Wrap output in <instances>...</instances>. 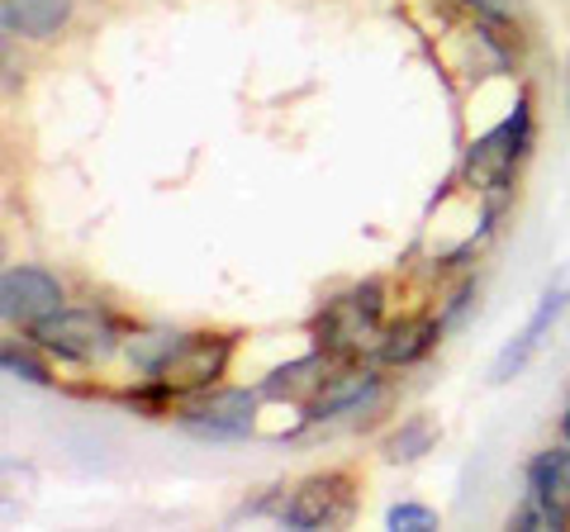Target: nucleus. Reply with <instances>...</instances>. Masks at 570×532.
<instances>
[{"instance_id":"nucleus-1","label":"nucleus","mask_w":570,"mask_h":532,"mask_svg":"<svg viewBox=\"0 0 570 532\" xmlns=\"http://www.w3.org/2000/svg\"><path fill=\"white\" fill-rule=\"evenodd\" d=\"M24 333L39 352H48V357H58V362H71V366H100V362H110L115 352H124L119 324L96 305H77V309L62 305L58 314L39 318V324Z\"/></svg>"},{"instance_id":"nucleus-2","label":"nucleus","mask_w":570,"mask_h":532,"mask_svg":"<svg viewBox=\"0 0 570 532\" xmlns=\"http://www.w3.org/2000/svg\"><path fill=\"white\" fill-rule=\"evenodd\" d=\"M314 338L337 362L356 357V352L371 347V343L381 347V338H385V286L381 280H362V286L333 295L314 318Z\"/></svg>"},{"instance_id":"nucleus-3","label":"nucleus","mask_w":570,"mask_h":532,"mask_svg":"<svg viewBox=\"0 0 570 532\" xmlns=\"http://www.w3.org/2000/svg\"><path fill=\"white\" fill-rule=\"evenodd\" d=\"M528 148H532V100L519 96L513 110L466 148V167H461V176L471 181V190L504 195L513 186V176H519V162L528 157Z\"/></svg>"},{"instance_id":"nucleus-4","label":"nucleus","mask_w":570,"mask_h":532,"mask_svg":"<svg viewBox=\"0 0 570 532\" xmlns=\"http://www.w3.org/2000/svg\"><path fill=\"white\" fill-rule=\"evenodd\" d=\"M234 352H238V333H186L181 347L171 352V362L148 381H163L176 400H190L228 376Z\"/></svg>"},{"instance_id":"nucleus-5","label":"nucleus","mask_w":570,"mask_h":532,"mask_svg":"<svg viewBox=\"0 0 570 532\" xmlns=\"http://www.w3.org/2000/svg\"><path fill=\"white\" fill-rule=\"evenodd\" d=\"M257 400L262 390H238V385H214L200 390V395L181 400L176 410V423L195 437H209V442H224V437H247L257 428Z\"/></svg>"},{"instance_id":"nucleus-6","label":"nucleus","mask_w":570,"mask_h":532,"mask_svg":"<svg viewBox=\"0 0 570 532\" xmlns=\"http://www.w3.org/2000/svg\"><path fill=\"white\" fill-rule=\"evenodd\" d=\"M352 513H356L352 475L318 471L291 490V500L281 504V523L295 532H314V528H343V523H352Z\"/></svg>"},{"instance_id":"nucleus-7","label":"nucleus","mask_w":570,"mask_h":532,"mask_svg":"<svg viewBox=\"0 0 570 532\" xmlns=\"http://www.w3.org/2000/svg\"><path fill=\"white\" fill-rule=\"evenodd\" d=\"M385 400V376L371 366L328 371V381L305 400V423H333L347 414H371Z\"/></svg>"},{"instance_id":"nucleus-8","label":"nucleus","mask_w":570,"mask_h":532,"mask_svg":"<svg viewBox=\"0 0 570 532\" xmlns=\"http://www.w3.org/2000/svg\"><path fill=\"white\" fill-rule=\"evenodd\" d=\"M566 309H570V272H561V276H557V280H551V286L542 290V299H538V309H532V318H528V324H523L519 333H513V343H509V347L494 357V366H490V381H494V385H509L513 376H519V371H523V366H528V362L542 352L547 333L557 328V318H561Z\"/></svg>"},{"instance_id":"nucleus-9","label":"nucleus","mask_w":570,"mask_h":532,"mask_svg":"<svg viewBox=\"0 0 570 532\" xmlns=\"http://www.w3.org/2000/svg\"><path fill=\"white\" fill-rule=\"evenodd\" d=\"M62 305H67V290L52 272H43V266H6V276H0V314H6V324L33 328L39 318L58 314Z\"/></svg>"},{"instance_id":"nucleus-10","label":"nucleus","mask_w":570,"mask_h":532,"mask_svg":"<svg viewBox=\"0 0 570 532\" xmlns=\"http://www.w3.org/2000/svg\"><path fill=\"white\" fill-rule=\"evenodd\" d=\"M71 14H77V0H0V29L10 39H29V43L58 39L71 24Z\"/></svg>"},{"instance_id":"nucleus-11","label":"nucleus","mask_w":570,"mask_h":532,"mask_svg":"<svg viewBox=\"0 0 570 532\" xmlns=\"http://www.w3.org/2000/svg\"><path fill=\"white\" fill-rule=\"evenodd\" d=\"M442 328H448V318H438V314H419V318H404V324H390L376 357L385 366H414L442 343Z\"/></svg>"},{"instance_id":"nucleus-12","label":"nucleus","mask_w":570,"mask_h":532,"mask_svg":"<svg viewBox=\"0 0 570 532\" xmlns=\"http://www.w3.org/2000/svg\"><path fill=\"white\" fill-rule=\"evenodd\" d=\"M528 494L542 500L547 509H557L570 523V442L561 437V447H542L528 461Z\"/></svg>"},{"instance_id":"nucleus-13","label":"nucleus","mask_w":570,"mask_h":532,"mask_svg":"<svg viewBox=\"0 0 570 532\" xmlns=\"http://www.w3.org/2000/svg\"><path fill=\"white\" fill-rule=\"evenodd\" d=\"M186 333H176V328H148V333H134V338H124V357H129V366L138 371V376H157L167 362H171V352L181 347Z\"/></svg>"},{"instance_id":"nucleus-14","label":"nucleus","mask_w":570,"mask_h":532,"mask_svg":"<svg viewBox=\"0 0 570 532\" xmlns=\"http://www.w3.org/2000/svg\"><path fill=\"white\" fill-rule=\"evenodd\" d=\"M438 418L433 414H409L395 433L385 437V461H419L423 452H433L438 442Z\"/></svg>"},{"instance_id":"nucleus-15","label":"nucleus","mask_w":570,"mask_h":532,"mask_svg":"<svg viewBox=\"0 0 570 532\" xmlns=\"http://www.w3.org/2000/svg\"><path fill=\"white\" fill-rule=\"evenodd\" d=\"M0 366H6V376H14V381H29V385H52V366L43 362V357H33L29 347H6L0 352Z\"/></svg>"},{"instance_id":"nucleus-16","label":"nucleus","mask_w":570,"mask_h":532,"mask_svg":"<svg viewBox=\"0 0 570 532\" xmlns=\"http://www.w3.org/2000/svg\"><path fill=\"white\" fill-rule=\"evenodd\" d=\"M509 528H523V532H547V528H566V519L557 509H547L542 500H532V494H523V504L509 513Z\"/></svg>"},{"instance_id":"nucleus-17","label":"nucleus","mask_w":570,"mask_h":532,"mask_svg":"<svg viewBox=\"0 0 570 532\" xmlns=\"http://www.w3.org/2000/svg\"><path fill=\"white\" fill-rule=\"evenodd\" d=\"M385 528H395V532H433L438 528V513L428 509V504H395L385 513Z\"/></svg>"},{"instance_id":"nucleus-18","label":"nucleus","mask_w":570,"mask_h":532,"mask_svg":"<svg viewBox=\"0 0 570 532\" xmlns=\"http://www.w3.org/2000/svg\"><path fill=\"white\" fill-rule=\"evenodd\" d=\"M461 6H471V10H480V14H490V20H504V6H499V0H461Z\"/></svg>"},{"instance_id":"nucleus-19","label":"nucleus","mask_w":570,"mask_h":532,"mask_svg":"<svg viewBox=\"0 0 570 532\" xmlns=\"http://www.w3.org/2000/svg\"><path fill=\"white\" fill-rule=\"evenodd\" d=\"M561 437L570 442V404H566V414H561Z\"/></svg>"},{"instance_id":"nucleus-20","label":"nucleus","mask_w":570,"mask_h":532,"mask_svg":"<svg viewBox=\"0 0 570 532\" xmlns=\"http://www.w3.org/2000/svg\"><path fill=\"white\" fill-rule=\"evenodd\" d=\"M566 72H570V67H566ZM566 86H570V77H566Z\"/></svg>"}]
</instances>
